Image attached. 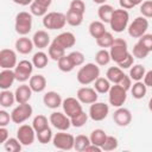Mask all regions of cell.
Returning <instances> with one entry per match:
<instances>
[{"label": "cell", "mask_w": 152, "mask_h": 152, "mask_svg": "<svg viewBox=\"0 0 152 152\" xmlns=\"http://www.w3.org/2000/svg\"><path fill=\"white\" fill-rule=\"evenodd\" d=\"M118 146H119V141H118V139H116L115 137H113V135H107L106 141H104V144L102 145V150L109 152V151H114V150H116Z\"/></svg>", "instance_id": "44"}, {"label": "cell", "mask_w": 152, "mask_h": 152, "mask_svg": "<svg viewBox=\"0 0 152 152\" xmlns=\"http://www.w3.org/2000/svg\"><path fill=\"white\" fill-rule=\"evenodd\" d=\"M43 102H44V104H45L48 108L56 109V108H58L59 106H62L63 100H62L61 95H59L57 91L51 90V91L45 93V95L43 96Z\"/></svg>", "instance_id": "20"}, {"label": "cell", "mask_w": 152, "mask_h": 152, "mask_svg": "<svg viewBox=\"0 0 152 152\" xmlns=\"http://www.w3.org/2000/svg\"><path fill=\"white\" fill-rule=\"evenodd\" d=\"M109 113V107L104 102H94L89 108V118L94 121H102L107 118Z\"/></svg>", "instance_id": "13"}, {"label": "cell", "mask_w": 152, "mask_h": 152, "mask_svg": "<svg viewBox=\"0 0 152 152\" xmlns=\"http://www.w3.org/2000/svg\"><path fill=\"white\" fill-rule=\"evenodd\" d=\"M140 13L145 18H152V0L142 1L140 5Z\"/></svg>", "instance_id": "47"}, {"label": "cell", "mask_w": 152, "mask_h": 152, "mask_svg": "<svg viewBox=\"0 0 152 152\" xmlns=\"http://www.w3.org/2000/svg\"><path fill=\"white\" fill-rule=\"evenodd\" d=\"M114 7L112 5H108V4H103V5H100L99 10H97V15L100 18V20L102 23H109L110 19H112V15H113V12H114Z\"/></svg>", "instance_id": "25"}, {"label": "cell", "mask_w": 152, "mask_h": 152, "mask_svg": "<svg viewBox=\"0 0 152 152\" xmlns=\"http://www.w3.org/2000/svg\"><path fill=\"white\" fill-rule=\"evenodd\" d=\"M133 64H134V56L132 53H128L120 63H118V66H120L121 69H129Z\"/></svg>", "instance_id": "51"}, {"label": "cell", "mask_w": 152, "mask_h": 152, "mask_svg": "<svg viewBox=\"0 0 152 152\" xmlns=\"http://www.w3.org/2000/svg\"><path fill=\"white\" fill-rule=\"evenodd\" d=\"M15 32L20 36H26L32 30V13L21 11L15 15Z\"/></svg>", "instance_id": "4"}, {"label": "cell", "mask_w": 152, "mask_h": 152, "mask_svg": "<svg viewBox=\"0 0 152 152\" xmlns=\"http://www.w3.org/2000/svg\"><path fill=\"white\" fill-rule=\"evenodd\" d=\"M110 61H112L110 53H109V51H107L106 49L99 50V51L96 52V55H95V62H96L97 65H101V66L107 65Z\"/></svg>", "instance_id": "41"}, {"label": "cell", "mask_w": 152, "mask_h": 152, "mask_svg": "<svg viewBox=\"0 0 152 152\" xmlns=\"http://www.w3.org/2000/svg\"><path fill=\"white\" fill-rule=\"evenodd\" d=\"M150 51L147 49H145L140 43H137L134 46H133V51H132V55L139 59H144L148 56Z\"/></svg>", "instance_id": "45"}, {"label": "cell", "mask_w": 152, "mask_h": 152, "mask_svg": "<svg viewBox=\"0 0 152 152\" xmlns=\"http://www.w3.org/2000/svg\"><path fill=\"white\" fill-rule=\"evenodd\" d=\"M145 49H147L150 52L152 51V33H145L139 38V42Z\"/></svg>", "instance_id": "50"}, {"label": "cell", "mask_w": 152, "mask_h": 152, "mask_svg": "<svg viewBox=\"0 0 152 152\" xmlns=\"http://www.w3.org/2000/svg\"><path fill=\"white\" fill-rule=\"evenodd\" d=\"M10 120H12L11 115L6 110L1 109L0 110V127H6L10 124Z\"/></svg>", "instance_id": "52"}, {"label": "cell", "mask_w": 152, "mask_h": 152, "mask_svg": "<svg viewBox=\"0 0 152 152\" xmlns=\"http://www.w3.org/2000/svg\"><path fill=\"white\" fill-rule=\"evenodd\" d=\"M12 1L17 5H20V6H27V5H31L33 2V0H12Z\"/></svg>", "instance_id": "59"}, {"label": "cell", "mask_w": 152, "mask_h": 152, "mask_svg": "<svg viewBox=\"0 0 152 152\" xmlns=\"http://www.w3.org/2000/svg\"><path fill=\"white\" fill-rule=\"evenodd\" d=\"M88 118H89V114H87V113H84V112L82 110L80 114H77V115H75V116H72V118H70V120H71V126H74V127H76V128H80V127H82V126H84V125L87 124Z\"/></svg>", "instance_id": "42"}, {"label": "cell", "mask_w": 152, "mask_h": 152, "mask_svg": "<svg viewBox=\"0 0 152 152\" xmlns=\"http://www.w3.org/2000/svg\"><path fill=\"white\" fill-rule=\"evenodd\" d=\"M52 138H53V135H52V131H51L50 127H48V128L37 133V139L40 144H48L52 140Z\"/></svg>", "instance_id": "43"}, {"label": "cell", "mask_w": 152, "mask_h": 152, "mask_svg": "<svg viewBox=\"0 0 152 152\" xmlns=\"http://www.w3.org/2000/svg\"><path fill=\"white\" fill-rule=\"evenodd\" d=\"M76 97L80 100L81 103H86V104H91L94 102L97 101V91L94 88L90 87H82L77 90Z\"/></svg>", "instance_id": "16"}, {"label": "cell", "mask_w": 152, "mask_h": 152, "mask_svg": "<svg viewBox=\"0 0 152 152\" xmlns=\"http://www.w3.org/2000/svg\"><path fill=\"white\" fill-rule=\"evenodd\" d=\"M118 84H120L124 89L129 90V89H131V87H132V78H131L128 75H124V77L121 78V81H120Z\"/></svg>", "instance_id": "53"}, {"label": "cell", "mask_w": 152, "mask_h": 152, "mask_svg": "<svg viewBox=\"0 0 152 152\" xmlns=\"http://www.w3.org/2000/svg\"><path fill=\"white\" fill-rule=\"evenodd\" d=\"M52 42H55L56 44H58L59 46H62L63 49H69V48H72L76 43V37L74 33L71 32H62L59 33Z\"/></svg>", "instance_id": "18"}, {"label": "cell", "mask_w": 152, "mask_h": 152, "mask_svg": "<svg viewBox=\"0 0 152 152\" xmlns=\"http://www.w3.org/2000/svg\"><path fill=\"white\" fill-rule=\"evenodd\" d=\"M14 95H15V101L18 103H27L30 100H31V96H32V89L28 84H25L23 83L21 86H19L15 91H14Z\"/></svg>", "instance_id": "19"}, {"label": "cell", "mask_w": 152, "mask_h": 152, "mask_svg": "<svg viewBox=\"0 0 152 152\" xmlns=\"http://www.w3.org/2000/svg\"><path fill=\"white\" fill-rule=\"evenodd\" d=\"M110 82H109V80L106 77H99L95 82H94V89L97 91V93H100V94H106V93H108L109 91V89H110Z\"/></svg>", "instance_id": "36"}, {"label": "cell", "mask_w": 152, "mask_h": 152, "mask_svg": "<svg viewBox=\"0 0 152 152\" xmlns=\"http://www.w3.org/2000/svg\"><path fill=\"white\" fill-rule=\"evenodd\" d=\"M148 109L152 112V97L150 99V101H148Z\"/></svg>", "instance_id": "62"}, {"label": "cell", "mask_w": 152, "mask_h": 152, "mask_svg": "<svg viewBox=\"0 0 152 152\" xmlns=\"http://www.w3.org/2000/svg\"><path fill=\"white\" fill-rule=\"evenodd\" d=\"M32 113H33V109H32L31 104H28V102L27 103H19L12 110L11 119H12V121L14 124H18L19 125V124L25 122L27 119H30L31 115H32Z\"/></svg>", "instance_id": "9"}, {"label": "cell", "mask_w": 152, "mask_h": 152, "mask_svg": "<svg viewBox=\"0 0 152 152\" xmlns=\"http://www.w3.org/2000/svg\"><path fill=\"white\" fill-rule=\"evenodd\" d=\"M148 28V21H147V18L145 17H137L127 27V31H128V34L132 37V38H140L141 36H144L146 33Z\"/></svg>", "instance_id": "7"}, {"label": "cell", "mask_w": 152, "mask_h": 152, "mask_svg": "<svg viewBox=\"0 0 152 152\" xmlns=\"http://www.w3.org/2000/svg\"><path fill=\"white\" fill-rule=\"evenodd\" d=\"M131 93H132V96L137 100H140L142 99L146 93H147V86L141 82V81H137L132 87H131Z\"/></svg>", "instance_id": "29"}, {"label": "cell", "mask_w": 152, "mask_h": 152, "mask_svg": "<svg viewBox=\"0 0 152 152\" xmlns=\"http://www.w3.org/2000/svg\"><path fill=\"white\" fill-rule=\"evenodd\" d=\"M50 124L58 131H66L71 126V120L65 113L61 112H53L50 114Z\"/></svg>", "instance_id": "12"}, {"label": "cell", "mask_w": 152, "mask_h": 152, "mask_svg": "<svg viewBox=\"0 0 152 152\" xmlns=\"http://www.w3.org/2000/svg\"><path fill=\"white\" fill-rule=\"evenodd\" d=\"M126 99H127V90L124 89L120 84H114L110 87L108 91V100L113 107L116 108L121 107L126 102Z\"/></svg>", "instance_id": "8"}, {"label": "cell", "mask_w": 152, "mask_h": 152, "mask_svg": "<svg viewBox=\"0 0 152 152\" xmlns=\"http://www.w3.org/2000/svg\"><path fill=\"white\" fill-rule=\"evenodd\" d=\"M33 63L27 61V59H23L20 61L17 66L14 68V74H15V80L19 82H26L27 80L31 78L32 71H33Z\"/></svg>", "instance_id": "10"}, {"label": "cell", "mask_w": 152, "mask_h": 152, "mask_svg": "<svg viewBox=\"0 0 152 152\" xmlns=\"http://www.w3.org/2000/svg\"><path fill=\"white\" fill-rule=\"evenodd\" d=\"M99 77H100V68L95 63L83 64L76 75L78 83H81L83 86H88L90 83H94Z\"/></svg>", "instance_id": "1"}, {"label": "cell", "mask_w": 152, "mask_h": 152, "mask_svg": "<svg viewBox=\"0 0 152 152\" xmlns=\"http://www.w3.org/2000/svg\"><path fill=\"white\" fill-rule=\"evenodd\" d=\"M30 11L33 15L36 17H44L46 13H48V8H45L44 6L37 4L36 1H33L31 5H30Z\"/></svg>", "instance_id": "46"}, {"label": "cell", "mask_w": 152, "mask_h": 152, "mask_svg": "<svg viewBox=\"0 0 152 152\" xmlns=\"http://www.w3.org/2000/svg\"><path fill=\"white\" fill-rule=\"evenodd\" d=\"M89 138H90L91 144L97 145V146H100V147L102 148V145H103L104 141H106L107 134H106V132H104L103 129L96 128V129H94V131L90 133V137H89Z\"/></svg>", "instance_id": "31"}, {"label": "cell", "mask_w": 152, "mask_h": 152, "mask_svg": "<svg viewBox=\"0 0 152 152\" xmlns=\"http://www.w3.org/2000/svg\"><path fill=\"white\" fill-rule=\"evenodd\" d=\"M69 57L71 58L75 66L83 65V63H84V55L81 51H72V52L69 53Z\"/></svg>", "instance_id": "48"}, {"label": "cell", "mask_w": 152, "mask_h": 152, "mask_svg": "<svg viewBox=\"0 0 152 152\" xmlns=\"http://www.w3.org/2000/svg\"><path fill=\"white\" fill-rule=\"evenodd\" d=\"M95 4H99V5H103V4H106V1L107 0H93Z\"/></svg>", "instance_id": "61"}, {"label": "cell", "mask_w": 152, "mask_h": 152, "mask_svg": "<svg viewBox=\"0 0 152 152\" xmlns=\"http://www.w3.org/2000/svg\"><path fill=\"white\" fill-rule=\"evenodd\" d=\"M144 83H145L147 87H151V88H152V70L146 71V74H145V76H144Z\"/></svg>", "instance_id": "56"}, {"label": "cell", "mask_w": 152, "mask_h": 152, "mask_svg": "<svg viewBox=\"0 0 152 152\" xmlns=\"http://www.w3.org/2000/svg\"><path fill=\"white\" fill-rule=\"evenodd\" d=\"M109 53L112 61H114L116 64L120 63L129 53L127 48V42L122 38H115L112 46L109 48Z\"/></svg>", "instance_id": "5"}, {"label": "cell", "mask_w": 152, "mask_h": 152, "mask_svg": "<svg viewBox=\"0 0 152 152\" xmlns=\"http://www.w3.org/2000/svg\"><path fill=\"white\" fill-rule=\"evenodd\" d=\"M48 62H49V57L45 52L43 51H38L33 55L32 57V63L34 65V68H38V69H43L48 65Z\"/></svg>", "instance_id": "33"}, {"label": "cell", "mask_w": 152, "mask_h": 152, "mask_svg": "<svg viewBox=\"0 0 152 152\" xmlns=\"http://www.w3.org/2000/svg\"><path fill=\"white\" fill-rule=\"evenodd\" d=\"M101 151H102V148H101L100 146L94 145V144H90V145L86 148V151H84V152H101Z\"/></svg>", "instance_id": "57"}, {"label": "cell", "mask_w": 152, "mask_h": 152, "mask_svg": "<svg viewBox=\"0 0 152 152\" xmlns=\"http://www.w3.org/2000/svg\"><path fill=\"white\" fill-rule=\"evenodd\" d=\"M119 5H120V7L124 8V10H131V8L134 7V5H133L129 0H119Z\"/></svg>", "instance_id": "55"}, {"label": "cell", "mask_w": 152, "mask_h": 152, "mask_svg": "<svg viewBox=\"0 0 152 152\" xmlns=\"http://www.w3.org/2000/svg\"><path fill=\"white\" fill-rule=\"evenodd\" d=\"M33 46H34V44H33L32 39L27 38L26 36H23V37L18 38V39L15 40V44H14L15 50H17L19 53H21V55H27V53H30V52L32 51Z\"/></svg>", "instance_id": "23"}, {"label": "cell", "mask_w": 152, "mask_h": 152, "mask_svg": "<svg viewBox=\"0 0 152 152\" xmlns=\"http://www.w3.org/2000/svg\"><path fill=\"white\" fill-rule=\"evenodd\" d=\"M14 102H15V95H14V93L10 91L8 89H5V90H2L0 93V106L2 108L12 107Z\"/></svg>", "instance_id": "30"}, {"label": "cell", "mask_w": 152, "mask_h": 152, "mask_svg": "<svg viewBox=\"0 0 152 152\" xmlns=\"http://www.w3.org/2000/svg\"><path fill=\"white\" fill-rule=\"evenodd\" d=\"M33 1H36L37 4H39V5L44 6L45 8H49V7H50V5L52 4V0H33Z\"/></svg>", "instance_id": "58"}, {"label": "cell", "mask_w": 152, "mask_h": 152, "mask_svg": "<svg viewBox=\"0 0 152 152\" xmlns=\"http://www.w3.org/2000/svg\"><path fill=\"white\" fill-rule=\"evenodd\" d=\"M15 80L14 69H2L0 72V88L2 90L10 89Z\"/></svg>", "instance_id": "21"}, {"label": "cell", "mask_w": 152, "mask_h": 152, "mask_svg": "<svg viewBox=\"0 0 152 152\" xmlns=\"http://www.w3.org/2000/svg\"><path fill=\"white\" fill-rule=\"evenodd\" d=\"M50 121V120H49ZM49 121H48V118L45 115H42V114H38L33 118V121H32V127L34 128L36 133L45 129L49 127Z\"/></svg>", "instance_id": "35"}, {"label": "cell", "mask_w": 152, "mask_h": 152, "mask_svg": "<svg viewBox=\"0 0 152 152\" xmlns=\"http://www.w3.org/2000/svg\"><path fill=\"white\" fill-rule=\"evenodd\" d=\"M23 144L19 141L18 138H8L4 142V147L7 152H20Z\"/></svg>", "instance_id": "40"}, {"label": "cell", "mask_w": 152, "mask_h": 152, "mask_svg": "<svg viewBox=\"0 0 152 152\" xmlns=\"http://www.w3.org/2000/svg\"><path fill=\"white\" fill-rule=\"evenodd\" d=\"M17 64V53L14 50L2 49L0 51V66L2 69H14Z\"/></svg>", "instance_id": "14"}, {"label": "cell", "mask_w": 152, "mask_h": 152, "mask_svg": "<svg viewBox=\"0 0 152 152\" xmlns=\"http://www.w3.org/2000/svg\"><path fill=\"white\" fill-rule=\"evenodd\" d=\"M28 86L31 87L32 91L34 93H42L46 88V78L43 75H33L28 80Z\"/></svg>", "instance_id": "24"}, {"label": "cell", "mask_w": 152, "mask_h": 152, "mask_svg": "<svg viewBox=\"0 0 152 152\" xmlns=\"http://www.w3.org/2000/svg\"><path fill=\"white\" fill-rule=\"evenodd\" d=\"M146 74V70H145V66L141 65V64H135V65H132L129 68V77L133 80V81H141L144 80V76Z\"/></svg>", "instance_id": "34"}, {"label": "cell", "mask_w": 152, "mask_h": 152, "mask_svg": "<svg viewBox=\"0 0 152 152\" xmlns=\"http://www.w3.org/2000/svg\"><path fill=\"white\" fill-rule=\"evenodd\" d=\"M89 33L93 38H99L100 36H102L106 32V27H104V23H102L101 20H94L89 24Z\"/></svg>", "instance_id": "26"}, {"label": "cell", "mask_w": 152, "mask_h": 152, "mask_svg": "<svg viewBox=\"0 0 152 152\" xmlns=\"http://www.w3.org/2000/svg\"><path fill=\"white\" fill-rule=\"evenodd\" d=\"M36 131L30 125H20L17 129V138L23 144V146H30L33 144L36 138Z\"/></svg>", "instance_id": "11"}, {"label": "cell", "mask_w": 152, "mask_h": 152, "mask_svg": "<svg viewBox=\"0 0 152 152\" xmlns=\"http://www.w3.org/2000/svg\"><path fill=\"white\" fill-rule=\"evenodd\" d=\"M66 24V15L61 12H49L43 17V26L48 30H61Z\"/></svg>", "instance_id": "3"}, {"label": "cell", "mask_w": 152, "mask_h": 152, "mask_svg": "<svg viewBox=\"0 0 152 152\" xmlns=\"http://www.w3.org/2000/svg\"><path fill=\"white\" fill-rule=\"evenodd\" d=\"M113 120L114 122L120 126V127H126L131 124L132 121V114L129 112V109L124 108V107H119L114 114H113Z\"/></svg>", "instance_id": "17"}, {"label": "cell", "mask_w": 152, "mask_h": 152, "mask_svg": "<svg viewBox=\"0 0 152 152\" xmlns=\"http://www.w3.org/2000/svg\"><path fill=\"white\" fill-rule=\"evenodd\" d=\"M114 39H115V38L113 37V34H112L110 32L106 31L102 36H100L99 38H96V44H97L100 48H102V49H107V48H110V46H112Z\"/></svg>", "instance_id": "38"}, {"label": "cell", "mask_w": 152, "mask_h": 152, "mask_svg": "<svg viewBox=\"0 0 152 152\" xmlns=\"http://www.w3.org/2000/svg\"><path fill=\"white\" fill-rule=\"evenodd\" d=\"M32 42L36 48L45 49V48H49V45H50V36L46 31L38 30L37 32H34V34L32 37Z\"/></svg>", "instance_id": "22"}, {"label": "cell", "mask_w": 152, "mask_h": 152, "mask_svg": "<svg viewBox=\"0 0 152 152\" xmlns=\"http://www.w3.org/2000/svg\"><path fill=\"white\" fill-rule=\"evenodd\" d=\"M128 21H129V14L127 10L118 8V10H114L109 25L114 32L120 33V32H124L128 27Z\"/></svg>", "instance_id": "2"}, {"label": "cell", "mask_w": 152, "mask_h": 152, "mask_svg": "<svg viewBox=\"0 0 152 152\" xmlns=\"http://www.w3.org/2000/svg\"><path fill=\"white\" fill-rule=\"evenodd\" d=\"M48 53H49V57L52 61H56L57 62L63 56H65V49H63L62 46H59L55 42H51V44L49 45V49H48Z\"/></svg>", "instance_id": "27"}, {"label": "cell", "mask_w": 152, "mask_h": 152, "mask_svg": "<svg viewBox=\"0 0 152 152\" xmlns=\"http://www.w3.org/2000/svg\"><path fill=\"white\" fill-rule=\"evenodd\" d=\"M69 10H72L75 12L84 14V12H86V4L83 2V0H71Z\"/></svg>", "instance_id": "49"}, {"label": "cell", "mask_w": 152, "mask_h": 152, "mask_svg": "<svg viewBox=\"0 0 152 152\" xmlns=\"http://www.w3.org/2000/svg\"><path fill=\"white\" fill-rule=\"evenodd\" d=\"M65 15H66V23L70 26H80L82 24V21H83V15L84 14L75 12L72 10H68Z\"/></svg>", "instance_id": "32"}, {"label": "cell", "mask_w": 152, "mask_h": 152, "mask_svg": "<svg viewBox=\"0 0 152 152\" xmlns=\"http://www.w3.org/2000/svg\"><path fill=\"white\" fill-rule=\"evenodd\" d=\"M129 1L134 5V7L138 6V5H141V4H142V0H129Z\"/></svg>", "instance_id": "60"}, {"label": "cell", "mask_w": 152, "mask_h": 152, "mask_svg": "<svg viewBox=\"0 0 152 152\" xmlns=\"http://www.w3.org/2000/svg\"><path fill=\"white\" fill-rule=\"evenodd\" d=\"M8 139V129L6 127H0V141L4 144Z\"/></svg>", "instance_id": "54"}, {"label": "cell", "mask_w": 152, "mask_h": 152, "mask_svg": "<svg viewBox=\"0 0 152 152\" xmlns=\"http://www.w3.org/2000/svg\"><path fill=\"white\" fill-rule=\"evenodd\" d=\"M62 107H63L64 113L69 118H72L77 114H80L83 110L82 104H81V102L77 97H66V99H64L63 102H62Z\"/></svg>", "instance_id": "15"}, {"label": "cell", "mask_w": 152, "mask_h": 152, "mask_svg": "<svg viewBox=\"0 0 152 152\" xmlns=\"http://www.w3.org/2000/svg\"><path fill=\"white\" fill-rule=\"evenodd\" d=\"M124 75L125 74L120 66H110L106 72V76L109 80V82H112L114 84H118L121 81V78L124 77Z\"/></svg>", "instance_id": "28"}, {"label": "cell", "mask_w": 152, "mask_h": 152, "mask_svg": "<svg viewBox=\"0 0 152 152\" xmlns=\"http://www.w3.org/2000/svg\"><path fill=\"white\" fill-rule=\"evenodd\" d=\"M52 144L56 148L63 150V151H69L74 148L75 145V137L70 133H65V131H59L56 133L52 138Z\"/></svg>", "instance_id": "6"}, {"label": "cell", "mask_w": 152, "mask_h": 152, "mask_svg": "<svg viewBox=\"0 0 152 152\" xmlns=\"http://www.w3.org/2000/svg\"><path fill=\"white\" fill-rule=\"evenodd\" d=\"M91 144L90 141V138L84 135V134H80L75 138V145H74V148L78 152H83L86 151V148Z\"/></svg>", "instance_id": "37"}, {"label": "cell", "mask_w": 152, "mask_h": 152, "mask_svg": "<svg viewBox=\"0 0 152 152\" xmlns=\"http://www.w3.org/2000/svg\"><path fill=\"white\" fill-rule=\"evenodd\" d=\"M57 65H58V69L63 72H70L75 68V65H74L71 58L69 57V55H65L59 61H57Z\"/></svg>", "instance_id": "39"}]
</instances>
